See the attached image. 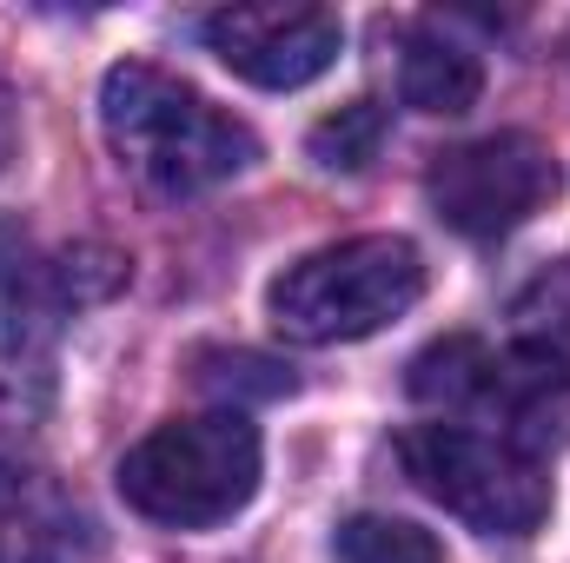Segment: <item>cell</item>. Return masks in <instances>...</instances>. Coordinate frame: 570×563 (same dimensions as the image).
<instances>
[{"mask_svg": "<svg viewBox=\"0 0 570 563\" xmlns=\"http://www.w3.org/2000/svg\"><path fill=\"white\" fill-rule=\"evenodd\" d=\"M100 127L120 152V166L173 199L226 186L259 159V140L246 120H233L199 87H186L146 60H120L100 80Z\"/></svg>", "mask_w": 570, "mask_h": 563, "instance_id": "1", "label": "cell"}, {"mask_svg": "<svg viewBox=\"0 0 570 563\" xmlns=\"http://www.w3.org/2000/svg\"><path fill=\"white\" fill-rule=\"evenodd\" d=\"M412 398L444 412V424H471L531 457L570 444V372L538 345L438 338L412 358Z\"/></svg>", "mask_w": 570, "mask_h": 563, "instance_id": "2", "label": "cell"}, {"mask_svg": "<svg viewBox=\"0 0 570 563\" xmlns=\"http://www.w3.org/2000/svg\"><path fill=\"white\" fill-rule=\"evenodd\" d=\"M259 491V431L239 405L173 418L120 457V497L146 524L213 531Z\"/></svg>", "mask_w": 570, "mask_h": 563, "instance_id": "3", "label": "cell"}, {"mask_svg": "<svg viewBox=\"0 0 570 563\" xmlns=\"http://www.w3.org/2000/svg\"><path fill=\"white\" fill-rule=\"evenodd\" d=\"M419 292H425L419 246L399 233H365V239H338L285 266L266 292V312L292 345H352L405 318Z\"/></svg>", "mask_w": 570, "mask_h": 563, "instance_id": "4", "label": "cell"}, {"mask_svg": "<svg viewBox=\"0 0 570 563\" xmlns=\"http://www.w3.org/2000/svg\"><path fill=\"white\" fill-rule=\"evenodd\" d=\"M399 464L431 504H444L478 537H531L551 517L544 464L471 424H412L399 437Z\"/></svg>", "mask_w": 570, "mask_h": 563, "instance_id": "5", "label": "cell"}, {"mask_svg": "<svg viewBox=\"0 0 570 563\" xmlns=\"http://www.w3.org/2000/svg\"><path fill=\"white\" fill-rule=\"evenodd\" d=\"M564 172L551 146L531 134H484V140L444 146L425 166V199L431 213L464 233V239H504L524 219H538L558 199Z\"/></svg>", "mask_w": 570, "mask_h": 563, "instance_id": "6", "label": "cell"}, {"mask_svg": "<svg viewBox=\"0 0 570 563\" xmlns=\"http://www.w3.org/2000/svg\"><path fill=\"white\" fill-rule=\"evenodd\" d=\"M206 47L253 87L266 93H292V87H312L338 47H345V27L338 13L325 7H219L206 20Z\"/></svg>", "mask_w": 570, "mask_h": 563, "instance_id": "7", "label": "cell"}, {"mask_svg": "<svg viewBox=\"0 0 570 563\" xmlns=\"http://www.w3.org/2000/svg\"><path fill=\"white\" fill-rule=\"evenodd\" d=\"M80 537V511L20 464H0V563H67Z\"/></svg>", "mask_w": 570, "mask_h": 563, "instance_id": "8", "label": "cell"}, {"mask_svg": "<svg viewBox=\"0 0 570 563\" xmlns=\"http://www.w3.org/2000/svg\"><path fill=\"white\" fill-rule=\"evenodd\" d=\"M399 93H405L412 113L451 120V113H471V107H478V93H484V67H478L471 47H458V40H444V33L419 27V33L405 40V60H399Z\"/></svg>", "mask_w": 570, "mask_h": 563, "instance_id": "9", "label": "cell"}, {"mask_svg": "<svg viewBox=\"0 0 570 563\" xmlns=\"http://www.w3.org/2000/svg\"><path fill=\"white\" fill-rule=\"evenodd\" d=\"M338 563H444V551H438V537L419 531V524L365 511V517H345L338 524Z\"/></svg>", "mask_w": 570, "mask_h": 563, "instance_id": "10", "label": "cell"}, {"mask_svg": "<svg viewBox=\"0 0 570 563\" xmlns=\"http://www.w3.org/2000/svg\"><path fill=\"white\" fill-rule=\"evenodd\" d=\"M305 146H312V159L325 172H365L379 159V146H385V107L379 100H352L332 120H318Z\"/></svg>", "mask_w": 570, "mask_h": 563, "instance_id": "11", "label": "cell"}, {"mask_svg": "<svg viewBox=\"0 0 570 563\" xmlns=\"http://www.w3.org/2000/svg\"><path fill=\"white\" fill-rule=\"evenodd\" d=\"M511 318H518L524 345H538V352H551V358H570V259L544 266L538 279L524 285V292L511 298Z\"/></svg>", "mask_w": 570, "mask_h": 563, "instance_id": "12", "label": "cell"}]
</instances>
